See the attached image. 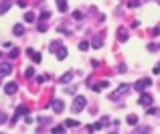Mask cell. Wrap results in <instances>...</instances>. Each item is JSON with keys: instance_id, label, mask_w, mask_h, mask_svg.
Returning <instances> with one entry per match:
<instances>
[{"instance_id": "obj_5", "label": "cell", "mask_w": 160, "mask_h": 134, "mask_svg": "<svg viewBox=\"0 0 160 134\" xmlns=\"http://www.w3.org/2000/svg\"><path fill=\"white\" fill-rule=\"evenodd\" d=\"M51 106H53V110H55V112L59 114V112H63V108H65V104H63V100H55V102L51 104Z\"/></svg>"}, {"instance_id": "obj_23", "label": "cell", "mask_w": 160, "mask_h": 134, "mask_svg": "<svg viewBox=\"0 0 160 134\" xmlns=\"http://www.w3.org/2000/svg\"><path fill=\"white\" fill-rule=\"evenodd\" d=\"M73 18H75V20H81V12L75 10V12H73Z\"/></svg>"}, {"instance_id": "obj_9", "label": "cell", "mask_w": 160, "mask_h": 134, "mask_svg": "<svg viewBox=\"0 0 160 134\" xmlns=\"http://www.w3.org/2000/svg\"><path fill=\"white\" fill-rule=\"evenodd\" d=\"M91 45H93L95 49H99L103 45V41H102V37H93V41H91Z\"/></svg>"}, {"instance_id": "obj_1", "label": "cell", "mask_w": 160, "mask_h": 134, "mask_svg": "<svg viewBox=\"0 0 160 134\" xmlns=\"http://www.w3.org/2000/svg\"><path fill=\"white\" fill-rule=\"evenodd\" d=\"M85 106H87V100L83 98V95H77V98H75V102H73V106H71V110H73V114H79V112H81Z\"/></svg>"}, {"instance_id": "obj_22", "label": "cell", "mask_w": 160, "mask_h": 134, "mask_svg": "<svg viewBox=\"0 0 160 134\" xmlns=\"http://www.w3.org/2000/svg\"><path fill=\"white\" fill-rule=\"evenodd\" d=\"M24 75H27V77H31V75H35V69H31V67H28V69L24 71Z\"/></svg>"}, {"instance_id": "obj_8", "label": "cell", "mask_w": 160, "mask_h": 134, "mask_svg": "<svg viewBox=\"0 0 160 134\" xmlns=\"http://www.w3.org/2000/svg\"><path fill=\"white\" fill-rule=\"evenodd\" d=\"M35 20H37L35 12H27V14H24V23H35Z\"/></svg>"}, {"instance_id": "obj_4", "label": "cell", "mask_w": 160, "mask_h": 134, "mask_svg": "<svg viewBox=\"0 0 160 134\" xmlns=\"http://www.w3.org/2000/svg\"><path fill=\"white\" fill-rule=\"evenodd\" d=\"M16 87H18V85H16L14 81H10V83H6V85H4V91H6L8 95H12V94L16 91Z\"/></svg>"}, {"instance_id": "obj_2", "label": "cell", "mask_w": 160, "mask_h": 134, "mask_svg": "<svg viewBox=\"0 0 160 134\" xmlns=\"http://www.w3.org/2000/svg\"><path fill=\"white\" fill-rule=\"evenodd\" d=\"M150 85H152V81H150V79H140V81H138L134 87H136L138 91H144V90H148Z\"/></svg>"}, {"instance_id": "obj_6", "label": "cell", "mask_w": 160, "mask_h": 134, "mask_svg": "<svg viewBox=\"0 0 160 134\" xmlns=\"http://www.w3.org/2000/svg\"><path fill=\"white\" fill-rule=\"evenodd\" d=\"M10 73H12L10 63H2V65H0V75H10Z\"/></svg>"}, {"instance_id": "obj_14", "label": "cell", "mask_w": 160, "mask_h": 134, "mask_svg": "<svg viewBox=\"0 0 160 134\" xmlns=\"http://www.w3.org/2000/svg\"><path fill=\"white\" fill-rule=\"evenodd\" d=\"M8 8H10V2H2V4H0V14H4Z\"/></svg>"}, {"instance_id": "obj_18", "label": "cell", "mask_w": 160, "mask_h": 134, "mask_svg": "<svg viewBox=\"0 0 160 134\" xmlns=\"http://www.w3.org/2000/svg\"><path fill=\"white\" fill-rule=\"evenodd\" d=\"M87 47H89L87 41H81V43H79V49H81V51H87Z\"/></svg>"}, {"instance_id": "obj_17", "label": "cell", "mask_w": 160, "mask_h": 134, "mask_svg": "<svg viewBox=\"0 0 160 134\" xmlns=\"http://www.w3.org/2000/svg\"><path fill=\"white\" fill-rule=\"evenodd\" d=\"M63 130H65V126H55L53 128V134H63Z\"/></svg>"}, {"instance_id": "obj_10", "label": "cell", "mask_w": 160, "mask_h": 134, "mask_svg": "<svg viewBox=\"0 0 160 134\" xmlns=\"http://www.w3.org/2000/svg\"><path fill=\"white\" fill-rule=\"evenodd\" d=\"M12 31H14V35H22V33H24V27H22V24H14V27H12Z\"/></svg>"}, {"instance_id": "obj_11", "label": "cell", "mask_w": 160, "mask_h": 134, "mask_svg": "<svg viewBox=\"0 0 160 134\" xmlns=\"http://www.w3.org/2000/svg\"><path fill=\"white\" fill-rule=\"evenodd\" d=\"M57 6H59L61 12H65L67 10V0H57Z\"/></svg>"}, {"instance_id": "obj_7", "label": "cell", "mask_w": 160, "mask_h": 134, "mask_svg": "<svg viewBox=\"0 0 160 134\" xmlns=\"http://www.w3.org/2000/svg\"><path fill=\"white\" fill-rule=\"evenodd\" d=\"M28 55H31V59L35 61V63H41V53L32 51V49H28Z\"/></svg>"}, {"instance_id": "obj_21", "label": "cell", "mask_w": 160, "mask_h": 134, "mask_svg": "<svg viewBox=\"0 0 160 134\" xmlns=\"http://www.w3.org/2000/svg\"><path fill=\"white\" fill-rule=\"evenodd\" d=\"M18 53H20V49H12V51H10V57L14 59V57H18Z\"/></svg>"}, {"instance_id": "obj_3", "label": "cell", "mask_w": 160, "mask_h": 134, "mask_svg": "<svg viewBox=\"0 0 160 134\" xmlns=\"http://www.w3.org/2000/svg\"><path fill=\"white\" fill-rule=\"evenodd\" d=\"M138 102H140V106H150V104H152V95H148V94H142Z\"/></svg>"}, {"instance_id": "obj_19", "label": "cell", "mask_w": 160, "mask_h": 134, "mask_svg": "<svg viewBox=\"0 0 160 134\" xmlns=\"http://www.w3.org/2000/svg\"><path fill=\"white\" fill-rule=\"evenodd\" d=\"M71 75H73V73H67V75H63V77H61V83H67V81H71Z\"/></svg>"}, {"instance_id": "obj_12", "label": "cell", "mask_w": 160, "mask_h": 134, "mask_svg": "<svg viewBox=\"0 0 160 134\" xmlns=\"http://www.w3.org/2000/svg\"><path fill=\"white\" fill-rule=\"evenodd\" d=\"M126 122H128L130 126H136V124H138V118H136V116H128V120H126Z\"/></svg>"}, {"instance_id": "obj_24", "label": "cell", "mask_w": 160, "mask_h": 134, "mask_svg": "<svg viewBox=\"0 0 160 134\" xmlns=\"http://www.w3.org/2000/svg\"><path fill=\"white\" fill-rule=\"evenodd\" d=\"M154 73H160V63H158L156 67H154Z\"/></svg>"}, {"instance_id": "obj_13", "label": "cell", "mask_w": 160, "mask_h": 134, "mask_svg": "<svg viewBox=\"0 0 160 134\" xmlns=\"http://www.w3.org/2000/svg\"><path fill=\"white\" fill-rule=\"evenodd\" d=\"M65 126L67 128H75V126H79V124H77V120H65Z\"/></svg>"}, {"instance_id": "obj_20", "label": "cell", "mask_w": 160, "mask_h": 134, "mask_svg": "<svg viewBox=\"0 0 160 134\" xmlns=\"http://www.w3.org/2000/svg\"><path fill=\"white\" fill-rule=\"evenodd\" d=\"M49 18H51V12H47V10H45L43 14H41V20H49Z\"/></svg>"}, {"instance_id": "obj_25", "label": "cell", "mask_w": 160, "mask_h": 134, "mask_svg": "<svg viewBox=\"0 0 160 134\" xmlns=\"http://www.w3.org/2000/svg\"><path fill=\"white\" fill-rule=\"evenodd\" d=\"M2 122H6V118H4V116H0V124H2Z\"/></svg>"}, {"instance_id": "obj_16", "label": "cell", "mask_w": 160, "mask_h": 134, "mask_svg": "<svg viewBox=\"0 0 160 134\" xmlns=\"http://www.w3.org/2000/svg\"><path fill=\"white\" fill-rule=\"evenodd\" d=\"M67 57V49H61V51L57 53V59H65Z\"/></svg>"}, {"instance_id": "obj_15", "label": "cell", "mask_w": 160, "mask_h": 134, "mask_svg": "<svg viewBox=\"0 0 160 134\" xmlns=\"http://www.w3.org/2000/svg\"><path fill=\"white\" fill-rule=\"evenodd\" d=\"M118 39H120L122 43H124V41L128 39V35H126V31H124V28H120V35H118Z\"/></svg>"}, {"instance_id": "obj_26", "label": "cell", "mask_w": 160, "mask_h": 134, "mask_svg": "<svg viewBox=\"0 0 160 134\" xmlns=\"http://www.w3.org/2000/svg\"><path fill=\"white\" fill-rule=\"evenodd\" d=\"M113 134H116V132H113Z\"/></svg>"}]
</instances>
